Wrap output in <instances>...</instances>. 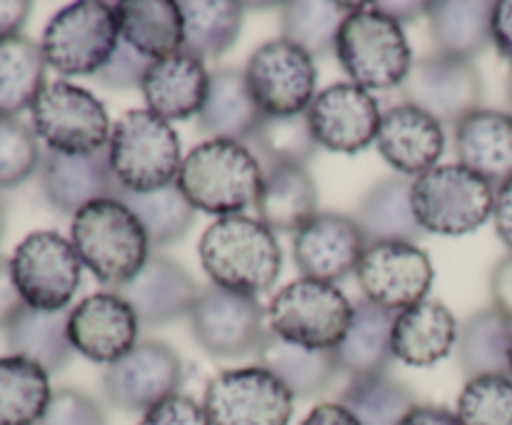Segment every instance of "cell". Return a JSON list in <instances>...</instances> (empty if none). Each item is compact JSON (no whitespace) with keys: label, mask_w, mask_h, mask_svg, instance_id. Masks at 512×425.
Returning a JSON list of instances; mask_svg holds the SVG:
<instances>
[{"label":"cell","mask_w":512,"mask_h":425,"mask_svg":"<svg viewBox=\"0 0 512 425\" xmlns=\"http://www.w3.org/2000/svg\"><path fill=\"white\" fill-rule=\"evenodd\" d=\"M208 278L235 293H268L283 270L278 235L248 215H225L208 225L198 245Z\"/></svg>","instance_id":"1"},{"label":"cell","mask_w":512,"mask_h":425,"mask_svg":"<svg viewBox=\"0 0 512 425\" xmlns=\"http://www.w3.org/2000/svg\"><path fill=\"white\" fill-rule=\"evenodd\" d=\"M263 178V163L248 145L205 140L185 155L178 185L195 210L225 218L255 208Z\"/></svg>","instance_id":"2"},{"label":"cell","mask_w":512,"mask_h":425,"mask_svg":"<svg viewBox=\"0 0 512 425\" xmlns=\"http://www.w3.org/2000/svg\"><path fill=\"white\" fill-rule=\"evenodd\" d=\"M70 243L80 263L108 288H123L150 258V240L133 210L118 198L98 200L73 215Z\"/></svg>","instance_id":"3"},{"label":"cell","mask_w":512,"mask_h":425,"mask_svg":"<svg viewBox=\"0 0 512 425\" xmlns=\"http://www.w3.org/2000/svg\"><path fill=\"white\" fill-rule=\"evenodd\" d=\"M110 168L123 190L150 193L178 183L183 168L180 138L153 110H128L110 130Z\"/></svg>","instance_id":"4"},{"label":"cell","mask_w":512,"mask_h":425,"mask_svg":"<svg viewBox=\"0 0 512 425\" xmlns=\"http://www.w3.org/2000/svg\"><path fill=\"white\" fill-rule=\"evenodd\" d=\"M335 55L350 83L365 90L398 88L413 68V50L403 25L370 3H358L345 18L335 43Z\"/></svg>","instance_id":"5"},{"label":"cell","mask_w":512,"mask_h":425,"mask_svg":"<svg viewBox=\"0 0 512 425\" xmlns=\"http://www.w3.org/2000/svg\"><path fill=\"white\" fill-rule=\"evenodd\" d=\"M120 43V20L115 5L80 0L58 10L45 25L43 58L63 78L98 75Z\"/></svg>","instance_id":"6"},{"label":"cell","mask_w":512,"mask_h":425,"mask_svg":"<svg viewBox=\"0 0 512 425\" xmlns=\"http://www.w3.org/2000/svg\"><path fill=\"white\" fill-rule=\"evenodd\" d=\"M413 213L425 233L468 235L488 223L495 188L460 163L435 165L413 180Z\"/></svg>","instance_id":"7"},{"label":"cell","mask_w":512,"mask_h":425,"mask_svg":"<svg viewBox=\"0 0 512 425\" xmlns=\"http://www.w3.org/2000/svg\"><path fill=\"white\" fill-rule=\"evenodd\" d=\"M353 303L338 285L300 278L270 300V330L310 350H335L348 333Z\"/></svg>","instance_id":"8"},{"label":"cell","mask_w":512,"mask_h":425,"mask_svg":"<svg viewBox=\"0 0 512 425\" xmlns=\"http://www.w3.org/2000/svg\"><path fill=\"white\" fill-rule=\"evenodd\" d=\"M33 130L48 150L63 155H90L108 148V110L90 90L68 80L45 83L30 105Z\"/></svg>","instance_id":"9"},{"label":"cell","mask_w":512,"mask_h":425,"mask_svg":"<svg viewBox=\"0 0 512 425\" xmlns=\"http://www.w3.org/2000/svg\"><path fill=\"white\" fill-rule=\"evenodd\" d=\"M10 273L28 308L68 310L83 280V263L68 238L55 230H35L13 250Z\"/></svg>","instance_id":"10"},{"label":"cell","mask_w":512,"mask_h":425,"mask_svg":"<svg viewBox=\"0 0 512 425\" xmlns=\"http://www.w3.org/2000/svg\"><path fill=\"white\" fill-rule=\"evenodd\" d=\"M268 310L255 295L235 293L210 283L200 288L190 310V330L200 348L213 358H248L258 355L268 328Z\"/></svg>","instance_id":"11"},{"label":"cell","mask_w":512,"mask_h":425,"mask_svg":"<svg viewBox=\"0 0 512 425\" xmlns=\"http://www.w3.org/2000/svg\"><path fill=\"white\" fill-rule=\"evenodd\" d=\"M203 408L213 425H288L295 395L268 368L248 365L215 375Z\"/></svg>","instance_id":"12"},{"label":"cell","mask_w":512,"mask_h":425,"mask_svg":"<svg viewBox=\"0 0 512 425\" xmlns=\"http://www.w3.org/2000/svg\"><path fill=\"white\" fill-rule=\"evenodd\" d=\"M243 73L263 115H300L318 95L315 58L285 38L260 45Z\"/></svg>","instance_id":"13"},{"label":"cell","mask_w":512,"mask_h":425,"mask_svg":"<svg viewBox=\"0 0 512 425\" xmlns=\"http://www.w3.org/2000/svg\"><path fill=\"white\" fill-rule=\"evenodd\" d=\"M183 378L185 365L170 345L143 340L105 368L100 388L113 408L125 413H148L160 400L178 393Z\"/></svg>","instance_id":"14"},{"label":"cell","mask_w":512,"mask_h":425,"mask_svg":"<svg viewBox=\"0 0 512 425\" xmlns=\"http://www.w3.org/2000/svg\"><path fill=\"white\" fill-rule=\"evenodd\" d=\"M405 103L425 110L435 120L458 125L480 108L483 78L473 60L453 58L445 53L425 55L413 60L408 78L400 85Z\"/></svg>","instance_id":"15"},{"label":"cell","mask_w":512,"mask_h":425,"mask_svg":"<svg viewBox=\"0 0 512 425\" xmlns=\"http://www.w3.org/2000/svg\"><path fill=\"white\" fill-rule=\"evenodd\" d=\"M355 273L365 300L393 313L425 300L435 278L428 253L410 243L368 245Z\"/></svg>","instance_id":"16"},{"label":"cell","mask_w":512,"mask_h":425,"mask_svg":"<svg viewBox=\"0 0 512 425\" xmlns=\"http://www.w3.org/2000/svg\"><path fill=\"white\" fill-rule=\"evenodd\" d=\"M305 115L320 148L345 155L370 148L378 140L383 120L373 93L355 83H335L320 90Z\"/></svg>","instance_id":"17"},{"label":"cell","mask_w":512,"mask_h":425,"mask_svg":"<svg viewBox=\"0 0 512 425\" xmlns=\"http://www.w3.org/2000/svg\"><path fill=\"white\" fill-rule=\"evenodd\" d=\"M365 248L368 243L358 223L350 215L328 210L295 233L293 260L303 278L335 285L358 270Z\"/></svg>","instance_id":"18"},{"label":"cell","mask_w":512,"mask_h":425,"mask_svg":"<svg viewBox=\"0 0 512 425\" xmlns=\"http://www.w3.org/2000/svg\"><path fill=\"white\" fill-rule=\"evenodd\" d=\"M140 320L118 293H93L70 308L68 335L73 348L93 363H115L138 345Z\"/></svg>","instance_id":"19"},{"label":"cell","mask_w":512,"mask_h":425,"mask_svg":"<svg viewBox=\"0 0 512 425\" xmlns=\"http://www.w3.org/2000/svg\"><path fill=\"white\" fill-rule=\"evenodd\" d=\"M40 188L58 213L75 215L85 205L118 198L120 183L110 168L108 148L90 155L48 153L40 163Z\"/></svg>","instance_id":"20"},{"label":"cell","mask_w":512,"mask_h":425,"mask_svg":"<svg viewBox=\"0 0 512 425\" xmlns=\"http://www.w3.org/2000/svg\"><path fill=\"white\" fill-rule=\"evenodd\" d=\"M198 283L173 258L150 253L140 273L118 290L143 325H165L190 315L198 300Z\"/></svg>","instance_id":"21"},{"label":"cell","mask_w":512,"mask_h":425,"mask_svg":"<svg viewBox=\"0 0 512 425\" xmlns=\"http://www.w3.org/2000/svg\"><path fill=\"white\" fill-rule=\"evenodd\" d=\"M378 150L405 178L423 175L445 153V130L440 120L415 105L403 103L385 110L378 130Z\"/></svg>","instance_id":"22"},{"label":"cell","mask_w":512,"mask_h":425,"mask_svg":"<svg viewBox=\"0 0 512 425\" xmlns=\"http://www.w3.org/2000/svg\"><path fill=\"white\" fill-rule=\"evenodd\" d=\"M210 73L205 63L188 50H178L150 63L145 73L143 98L148 110L163 120H188L203 110Z\"/></svg>","instance_id":"23"},{"label":"cell","mask_w":512,"mask_h":425,"mask_svg":"<svg viewBox=\"0 0 512 425\" xmlns=\"http://www.w3.org/2000/svg\"><path fill=\"white\" fill-rule=\"evenodd\" d=\"M458 333L453 310L440 300L425 298L395 313L393 355L413 368H430L453 353Z\"/></svg>","instance_id":"24"},{"label":"cell","mask_w":512,"mask_h":425,"mask_svg":"<svg viewBox=\"0 0 512 425\" xmlns=\"http://www.w3.org/2000/svg\"><path fill=\"white\" fill-rule=\"evenodd\" d=\"M458 163L495 190L512 178V113L478 108L455 125Z\"/></svg>","instance_id":"25"},{"label":"cell","mask_w":512,"mask_h":425,"mask_svg":"<svg viewBox=\"0 0 512 425\" xmlns=\"http://www.w3.org/2000/svg\"><path fill=\"white\" fill-rule=\"evenodd\" d=\"M413 180L405 175L380 180L363 195L353 220L365 243H410L418 245L425 230L413 213Z\"/></svg>","instance_id":"26"},{"label":"cell","mask_w":512,"mask_h":425,"mask_svg":"<svg viewBox=\"0 0 512 425\" xmlns=\"http://www.w3.org/2000/svg\"><path fill=\"white\" fill-rule=\"evenodd\" d=\"M393 310H385L370 300H358L353 305L348 333L335 348L340 373L353 378H370V375H385L393 355Z\"/></svg>","instance_id":"27"},{"label":"cell","mask_w":512,"mask_h":425,"mask_svg":"<svg viewBox=\"0 0 512 425\" xmlns=\"http://www.w3.org/2000/svg\"><path fill=\"white\" fill-rule=\"evenodd\" d=\"M263 118V110L250 95L243 70L218 68L210 73L208 95L198 113V128L210 135V140H233L245 145Z\"/></svg>","instance_id":"28"},{"label":"cell","mask_w":512,"mask_h":425,"mask_svg":"<svg viewBox=\"0 0 512 425\" xmlns=\"http://www.w3.org/2000/svg\"><path fill=\"white\" fill-rule=\"evenodd\" d=\"M70 310H35L23 305L5 328V340L13 355L33 360L45 373H58L73 358L68 335Z\"/></svg>","instance_id":"29"},{"label":"cell","mask_w":512,"mask_h":425,"mask_svg":"<svg viewBox=\"0 0 512 425\" xmlns=\"http://www.w3.org/2000/svg\"><path fill=\"white\" fill-rule=\"evenodd\" d=\"M493 8L495 3L475 0H438L428 3L425 18L430 23L438 53L453 55V58L473 60L483 53L488 43H493Z\"/></svg>","instance_id":"30"},{"label":"cell","mask_w":512,"mask_h":425,"mask_svg":"<svg viewBox=\"0 0 512 425\" xmlns=\"http://www.w3.org/2000/svg\"><path fill=\"white\" fill-rule=\"evenodd\" d=\"M258 220L273 233H298L318 215V188L305 168L265 170L258 195Z\"/></svg>","instance_id":"31"},{"label":"cell","mask_w":512,"mask_h":425,"mask_svg":"<svg viewBox=\"0 0 512 425\" xmlns=\"http://www.w3.org/2000/svg\"><path fill=\"white\" fill-rule=\"evenodd\" d=\"M120 38L150 60L183 50V13L175 0H125L115 5Z\"/></svg>","instance_id":"32"},{"label":"cell","mask_w":512,"mask_h":425,"mask_svg":"<svg viewBox=\"0 0 512 425\" xmlns=\"http://www.w3.org/2000/svg\"><path fill=\"white\" fill-rule=\"evenodd\" d=\"M258 360L263 368L278 375L285 388L295 398H313L323 393L335 375L340 373L335 350H310L303 345H295L268 330L263 345L258 350Z\"/></svg>","instance_id":"33"},{"label":"cell","mask_w":512,"mask_h":425,"mask_svg":"<svg viewBox=\"0 0 512 425\" xmlns=\"http://www.w3.org/2000/svg\"><path fill=\"white\" fill-rule=\"evenodd\" d=\"M510 348L512 320L498 308H485L470 315L460 325L455 343L458 365L468 380L480 375H510Z\"/></svg>","instance_id":"34"},{"label":"cell","mask_w":512,"mask_h":425,"mask_svg":"<svg viewBox=\"0 0 512 425\" xmlns=\"http://www.w3.org/2000/svg\"><path fill=\"white\" fill-rule=\"evenodd\" d=\"M183 13V50L200 60L228 53L240 38L245 5L235 0H180Z\"/></svg>","instance_id":"35"},{"label":"cell","mask_w":512,"mask_h":425,"mask_svg":"<svg viewBox=\"0 0 512 425\" xmlns=\"http://www.w3.org/2000/svg\"><path fill=\"white\" fill-rule=\"evenodd\" d=\"M53 398L50 375L20 355L0 358V425H38Z\"/></svg>","instance_id":"36"},{"label":"cell","mask_w":512,"mask_h":425,"mask_svg":"<svg viewBox=\"0 0 512 425\" xmlns=\"http://www.w3.org/2000/svg\"><path fill=\"white\" fill-rule=\"evenodd\" d=\"M43 48L18 35L0 43V118H18L45 88Z\"/></svg>","instance_id":"37"},{"label":"cell","mask_w":512,"mask_h":425,"mask_svg":"<svg viewBox=\"0 0 512 425\" xmlns=\"http://www.w3.org/2000/svg\"><path fill=\"white\" fill-rule=\"evenodd\" d=\"M118 200L133 210L153 248H163V245L185 238V233L195 223L193 203L185 198L178 183L150 190V193H133V190L120 188Z\"/></svg>","instance_id":"38"},{"label":"cell","mask_w":512,"mask_h":425,"mask_svg":"<svg viewBox=\"0 0 512 425\" xmlns=\"http://www.w3.org/2000/svg\"><path fill=\"white\" fill-rule=\"evenodd\" d=\"M358 3H330V0H298L285 3L280 23H283V38L298 45L313 58L335 53L338 33L345 18L355 10Z\"/></svg>","instance_id":"39"},{"label":"cell","mask_w":512,"mask_h":425,"mask_svg":"<svg viewBox=\"0 0 512 425\" xmlns=\"http://www.w3.org/2000/svg\"><path fill=\"white\" fill-rule=\"evenodd\" d=\"M253 155L270 168H305L318 153V140L310 130L308 115H265L250 135Z\"/></svg>","instance_id":"40"},{"label":"cell","mask_w":512,"mask_h":425,"mask_svg":"<svg viewBox=\"0 0 512 425\" xmlns=\"http://www.w3.org/2000/svg\"><path fill=\"white\" fill-rule=\"evenodd\" d=\"M338 403L345 405L360 425H400L418 400L408 385L385 373L353 378L343 388Z\"/></svg>","instance_id":"41"},{"label":"cell","mask_w":512,"mask_h":425,"mask_svg":"<svg viewBox=\"0 0 512 425\" xmlns=\"http://www.w3.org/2000/svg\"><path fill=\"white\" fill-rule=\"evenodd\" d=\"M460 425H512V375H480L458 398Z\"/></svg>","instance_id":"42"},{"label":"cell","mask_w":512,"mask_h":425,"mask_svg":"<svg viewBox=\"0 0 512 425\" xmlns=\"http://www.w3.org/2000/svg\"><path fill=\"white\" fill-rule=\"evenodd\" d=\"M43 163L38 135L20 118H0V190L15 188Z\"/></svg>","instance_id":"43"},{"label":"cell","mask_w":512,"mask_h":425,"mask_svg":"<svg viewBox=\"0 0 512 425\" xmlns=\"http://www.w3.org/2000/svg\"><path fill=\"white\" fill-rule=\"evenodd\" d=\"M38 425H108V415L93 395L78 388H58Z\"/></svg>","instance_id":"44"},{"label":"cell","mask_w":512,"mask_h":425,"mask_svg":"<svg viewBox=\"0 0 512 425\" xmlns=\"http://www.w3.org/2000/svg\"><path fill=\"white\" fill-rule=\"evenodd\" d=\"M150 63L153 60L140 55L138 50L130 48L123 38H120L118 48L110 55V60L105 63V68L98 73V80L108 88L115 90H133L143 85L145 73H148Z\"/></svg>","instance_id":"45"},{"label":"cell","mask_w":512,"mask_h":425,"mask_svg":"<svg viewBox=\"0 0 512 425\" xmlns=\"http://www.w3.org/2000/svg\"><path fill=\"white\" fill-rule=\"evenodd\" d=\"M140 425H213L203 403L183 393L160 400L158 405L143 413Z\"/></svg>","instance_id":"46"},{"label":"cell","mask_w":512,"mask_h":425,"mask_svg":"<svg viewBox=\"0 0 512 425\" xmlns=\"http://www.w3.org/2000/svg\"><path fill=\"white\" fill-rule=\"evenodd\" d=\"M490 298L493 308L512 320V253L505 255L490 273Z\"/></svg>","instance_id":"47"},{"label":"cell","mask_w":512,"mask_h":425,"mask_svg":"<svg viewBox=\"0 0 512 425\" xmlns=\"http://www.w3.org/2000/svg\"><path fill=\"white\" fill-rule=\"evenodd\" d=\"M23 305V298L13 283V273H10V260L0 258V328H8Z\"/></svg>","instance_id":"48"},{"label":"cell","mask_w":512,"mask_h":425,"mask_svg":"<svg viewBox=\"0 0 512 425\" xmlns=\"http://www.w3.org/2000/svg\"><path fill=\"white\" fill-rule=\"evenodd\" d=\"M493 43L500 58L512 65V0H500L493 8Z\"/></svg>","instance_id":"49"},{"label":"cell","mask_w":512,"mask_h":425,"mask_svg":"<svg viewBox=\"0 0 512 425\" xmlns=\"http://www.w3.org/2000/svg\"><path fill=\"white\" fill-rule=\"evenodd\" d=\"M33 5L28 0H0V43L18 38Z\"/></svg>","instance_id":"50"},{"label":"cell","mask_w":512,"mask_h":425,"mask_svg":"<svg viewBox=\"0 0 512 425\" xmlns=\"http://www.w3.org/2000/svg\"><path fill=\"white\" fill-rule=\"evenodd\" d=\"M495 233L512 250V178L495 190Z\"/></svg>","instance_id":"51"},{"label":"cell","mask_w":512,"mask_h":425,"mask_svg":"<svg viewBox=\"0 0 512 425\" xmlns=\"http://www.w3.org/2000/svg\"><path fill=\"white\" fill-rule=\"evenodd\" d=\"M300 425H360L358 418L340 403H320Z\"/></svg>","instance_id":"52"},{"label":"cell","mask_w":512,"mask_h":425,"mask_svg":"<svg viewBox=\"0 0 512 425\" xmlns=\"http://www.w3.org/2000/svg\"><path fill=\"white\" fill-rule=\"evenodd\" d=\"M400 425H460L458 415L443 405H415Z\"/></svg>","instance_id":"53"},{"label":"cell","mask_w":512,"mask_h":425,"mask_svg":"<svg viewBox=\"0 0 512 425\" xmlns=\"http://www.w3.org/2000/svg\"><path fill=\"white\" fill-rule=\"evenodd\" d=\"M375 10H380L383 15H388V18H393L395 23H413V20H418L420 15H425V8H428V3H415V0H410V3H385V0H380V3H370Z\"/></svg>","instance_id":"54"},{"label":"cell","mask_w":512,"mask_h":425,"mask_svg":"<svg viewBox=\"0 0 512 425\" xmlns=\"http://www.w3.org/2000/svg\"><path fill=\"white\" fill-rule=\"evenodd\" d=\"M3 230H5V205L0 200V238H3Z\"/></svg>","instance_id":"55"},{"label":"cell","mask_w":512,"mask_h":425,"mask_svg":"<svg viewBox=\"0 0 512 425\" xmlns=\"http://www.w3.org/2000/svg\"><path fill=\"white\" fill-rule=\"evenodd\" d=\"M508 103H510V113H512V70H510V78H508Z\"/></svg>","instance_id":"56"},{"label":"cell","mask_w":512,"mask_h":425,"mask_svg":"<svg viewBox=\"0 0 512 425\" xmlns=\"http://www.w3.org/2000/svg\"><path fill=\"white\" fill-rule=\"evenodd\" d=\"M510 375H512V348H510Z\"/></svg>","instance_id":"57"}]
</instances>
